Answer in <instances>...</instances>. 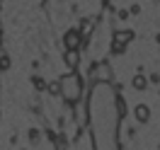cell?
<instances>
[{"label":"cell","mask_w":160,"mask_h":150,"mask_svg":"<svg viewBox=\"0 0 160 150\" xmlns=\"http://www.w3.org/2000/svg\"><path fill=\"white\" fill-rule=\"evenodd\" d=\"M124 114H126V104L119 97V92L109 85V80H97L90 90V104H88L95 150H121L119 126Z\"/></svg>","instance_id":"1"},{"label":"cell","mask_w":160,"mask_h":150,"mask_svg":"<svg viewBox=\"0 0 160 150\" xmlns=\"http://www.w3.org/2000/svg\"><path fill=\"white\" fill-rule=\"evenodd\" d=\"M61 97L68 104H78L82 97V78L78 73H68L66 78H61Z\"/></svg>","instance_id":"2"},{"label":"cell","mask_w":160,"mask_h":150,"mask_svg":"<svg viewBox=\"0 0 160 150\" xmlns=\"http://www.w3.org/2000/svg\"><path fill=\"white\" fill-rule=\"evenodd\" d=\"M80 44H82L80 29H68L66 31V36H63V46H66V49H80Z\"/></svg>","instance_id":"3"},{"label":"cell","mask_w":160,"mask_h":150,"mask_svg":"<svg viewBox=\"0 0 160 150\" xmlns=\"http://www.w3.org/2000/svg\"><path fill=\"white\" fill-rule=\"evenodd\" d=\"M63 60H66V65H68L70 70H75V68H78V63H80V51L78 49H66Z\"/></svg>","instance_id":"4"},{"label":"cell","mask_w":160,"mask_h":150,"mask_svg":"<svg viewBox=\"0 0 160 150\" xmlns=\"http://www.w3.org/2000/svg\"><path fill=\"white\" fill-rule=\"evenodd\" d=\"M148 119H150V109L146 104H138L136 107V121L138 123H148Z\"/></svg>","instance_id":"5"},{"label":"cell","mask_w":160,"mask_h":150,"mask_svg":"<svg viewBox=\"0 0 160 150\" xmlns=\"http://www.w3.org/2000/svg\"><path fill=\"white\" fill-rule=\"evenodd\" d=\"M131 85H133V90H146V87H148V78L138 73V75H136V78L131 80Z\"/></svg>","instance_id":"6"},{"label":"cell","mask_w":160,"mask_h":150,"mask_svg":"<svg viewBox=\"0 0 160 150\" xmlns=\"http://www.w3.org/2000/svg\"><path fill=\"white\" fill-rule=\"evenodd\" d=\"M112 78V70L107 63H102V65H97V80H109Z\"/></svg>","instance_id":"7"},{"label":"cell","mask_w":160,"mask_h":150,"mask_svg":"<svg viewBox=\"0 0 160 150\" xmlns=\"http://www.w3.org/2000/svg\"><path fill=\"white\" fill-rule=\"evenodd\" d=\"M114 39H117V41H121V44H129V41L133 39V31H131V29L117 31V34H114Z\"/></svg>","instance_id":"8"},{"label":"cell","mask_w":160,"mask_h":150,"mask_svg":"<svg viewBox=\"0 0 160 150\" xmlns=\"http://www.w3.org/2000/svg\"><path fill=\"white\" fill-rule=\"evenodd\" d=\"M92 27H95V22H92V20H82V24H80V34H82V36H90Z\"/></svg>","instance_id":"9"},{"label":"cell","mask_w":160,"mask_h":150,"mask_svg":"<svg viewBox=\"0 0 160 150\" xmlns=\"http://www.w3.org/2000/svg\"><path fill=\"white\" fill-rule=\"evenodd\" d=\"M124 49H126V44H121V41L114 39V44H112V51H114L117 56H121V53H124Z\"/></svg>","instance_id":"10"},{"label":"cell","mask_w":160,"mask_h":150,"mask_svg":"<svg viewBox=\"0 0 160 150\" xmlns=\"http://www.w3.org/2000/svg\"><path fill=\"white\" fill-rule=\"evenodd\" d=\"M46 90H49L51 94H61V80H58V82H51V85L46 87Z\"/></svg>","instance_id":"11"},{"label":"cell","mask_w":160,"mask_h":150,"mask_svg":"<svg viewBox=\"0 0 160 150\" xmlns=\"http://www.w3.org/2000/svg\"><path fill=\"white\" fill-rule=\"evenodd\" d=\"M10 68V56H0V70Z\"/></svg>","instance_id":"12"},{"label":"cell","mask_w":160,"mask_h":150,"mask_svg":"<svg viewBox=\"0 0 160 150\" xmlns=\"http://www.w3.org/2000/svg\"><path fill=\"white\" fill-rule=\"evenodd\" d=\"M34 87H37V90H46L49 85H46V82L41 80V78H34Z\"/></svg>","instance_id":"13"},{"label":"cell","mask_w":160,"mask_h":150,"mask_svg":"<svg viewBox=\"0 0 160 150\" xmlns=\"http://www.w3.org/2000/svg\"><path fill=\"white\" fill-rule=\"evenodd\" d=\"M155 41H158V44H160V34H158V36H155Z\"/></svg>","instance_id":"14"}]
</instances>
